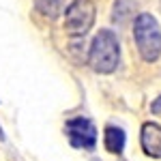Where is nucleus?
Instances as JSON below:
<instances>
[{
	"label": "nucleus",
	"instance_id": "1a4fd4ad",
	"mask_svg": "<svg viewBox=\"0 0 161 161\" xmlns=\"http://www.w3.org/2000/svg\"><path fill=\"white\" fill-rule=\"evenodd\" d=\"M0 140H4V133H2V129H0Z\"/></svg>",
	"mask_w": 161,
	"mask_h": 161
},
{
	"label": "nucleus",
	"instance_id": "6e6552de",
	"mask_svg": "<svg viewBox=\"0 0 161 161\" xmlns=\"http://www.w3.org/2000/svg\"><path fill=\"white\" fill-rule=\"evenodd\" d=\"M150 112H153V114H161V97L150 103Z\"/></svg>",
	"mask_w": 161,
	"mask_h": 161
},
{
	"label": "nucleus",
	"instance_id": "39448f33",
	"mask_svg": "<svg viewBox=\"0 0 161 161\" xmlns=\"http://www.w3.org/2000/svg\"><path fill=\"white\" fill-rule=\"evenodd\" d=\"M142 148L148 157L161 159V127L157 123H144L142 127Z\"/></svg>",
	"mask_w": 161,
	"mask_h": 161
},
{
	"label": "nucleus",
	"instance_id": "f03ea898",
	"mask_svg": "<svg viewBox=\"0 0 161 161\" xmlns=\"http://www.w3.org/2000/svg\"><path fill=\"white\" fill-rule=\"evenodd\" d=\"M133 37H136L140 56L146 62H155L161 56V28L150 13H140L136 17Z\"/></svg>",
	"mask_w": 161,
	"mask_h": 161
},
{
	"label": "nucleus",
	"instance_id": "f257e3e1",
	"mask_svg": "<svg viewBox=\"0 0 161 161\" xmlns=\"http://www.w3.org/2000/svg\"><path fill=\"white\" fill-rule=\"evenodd\" d=\"M120 60V45L118 39L112 30H99L97 37L90 43V52H88V64L92 67V71L97 73H112L116 71Z\"/></svg>",
	"mask_w": 161,
	"mask_h": 161
},
{
	"label": "nucleus",
	"instance_id": "20e7f679",
	"mask_svg": "<svg viewBox=\"0 0 161 161\" xmlns=\"http://www.w3.org/2000/svg\"><path fill=\"white\" fill-rule=\"evenodd\" d=\"M64 131H67V137L71 142V146L75 148H95L97 144V129L95 125L90 123L88 118H71L64 125Z\"/></svg>",
	"mask_w": 161,
	"mask_h": 161
},
{
	"label": "nucleus",
	"instance_id": "0eeeda50",
	"mask_svg": "<svg viewBox=\"0 0 161 161\" xmlns=\"http://www.w3.org/2000/svg\"><path fill=\"white\" fill-rule=\"evenodd\" d=\"M37 11L50 19H56L58 15L62 13V0H37L35 2Z\"/></svg>",
	"mask_w": 161,
	"mask_h": 161
},
{
	"label": "nucleus",
	"instance_id": "423d86ee",
	"mask_svg": "<svg viewBox=\"0 0 161 161\" xmlns=\"http://www.w3.org/2000/svg\"><path fill=\"white\" fill-rule=\"evenodd\" d=\"M105 148L114 153V155H120L125 148V131L120 127H108L105 129Z\"/></svg>",
	"mask_w": 161,
	"mask_h": 161
},
{
	"label": "nucleus",
	"instance_id": "7ed1b4c3",
	"mask_svg": "<svg viewBox=\"0 0 161 161\" xmlns=\"http://www.w3.org/2000/svg\"><path fill=\"white\" fill-rule=\"evenodd\" d=\"M95 24V2L73 0L64 9V30L71 37H84Z\"/></svg>",
	"mask_w": 161,
	"mask_h": 161
}]
</instances>
